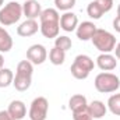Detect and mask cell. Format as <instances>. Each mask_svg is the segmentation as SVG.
<instances>
[{
  "instance_id": "6da1fadb",
  "label": "cell",
  "mask_w": 120,
  "mask_h": 120,
  "mask_svg": "<svg viewBox=\"0 0 120 120\" xmlns=\"http://www.w3.org/2000/svg\"><path fill=\"white\" fill-rule=\"evenodd\" d=\"M41 24H39V31L41 34L48 38H57L60 32V15L56 8H45L41 13Z\"/></svg>"
},
{
  "instance_id": "7a4b0ae2",
  "label": "cell",
  "mask_w": 120,
  "mask_h": 120,
  "mask_svg": "<svg viewBox=\"0 0 120 120\" xmlns=\"http://www.w3.org/2000/svg\"><path fill=\"white\" fill-rule=\"evenodd\" d=\"M32 74H34V64L30 60H22L17 64L15 75L13 80L14 88L20 92H24L32 84Z\"/></svg>"
},
{
  "instance_id": "3957f363",
  "label": "cell",
  "mask_w": 120,
  "mask_h": 120,
  "mask_svg": "<svg viewBox=\"0 0 120 120\" xmlns=\"http://www.w3.org/2000/svg\"><path fill=\"white\" fill-rule=\"evenodd\" d=\"M94 67H95V63L88 55H78L73 61L70 71L75 80H85V78H88Z\"/></svg>"
},
{
  "instance_id": "277c9868",
  "label": "cell",
  "mask_w": 120,
  "mask_h": 120,
  "mask_svg": "<svg viewBox=\"0 0 120 120\" xmlns=\"http://www.w3.org/2000/svg\"><path fill=\"white\" fill-rule=\"evenodd\" d=\"M95 90L101 94L116 92L120 88V78L113 73H99L94 81Z\"/></svg>"
},
{
  "instance_id": "5b68a950",
  "label": "cell",
  "mask_w": 120,
  "mask_h": 120,
  "mask_svg": "<svg viewBox=\"0 0 120 120\" xmlns=\"http://www.w3.org/2000/svg\"><path fill=\"white\" fill-rule=\"evenodd\" d=\"M22 15V4L18 1H10L0 8V24L4 27L13 25L18 22Z\"/></svg>"
},
{
  "instance_id": "8992f818",
  "label": "cell",
  "mask_w": 120,
  "mask_h": 120,
  "mask_svg": "<svg viewBox=\"0 0 120 120\" xmlns=\"http://www.w3.org/2000/svg\"><path fill=\"white\" fill-rule=\"evenodd\" d=\"M92 43L94 46L101 52V53H110L113 52L115 46H116V38L113 34H110L109 31L98 28L96 32L92 36Z\"/></svg>"
},
{
  "instance_id": "52a82bcc",
  "label": "cell",
  "mask_w": 120,
  "mask_h": 120,
  "mask_svg": "<svg viewBox=\"0 0 120 120\" xmlns=\"http://www.w3.org/2000/svg\"><path fill=\"white\" fill-rule=\"evenodd\" d=\"M49 112V102L45 96H38L31 102L30 116L31 120H46Z\"/></svg>"
},
{
  "instance_id": "ba28073f",
  "label": "cell",
  "mask_w": 120,
  "mask_h": 120,
  "mask_svg": "<svg viewBox=\"0 0 120 120\" xmlns=\"http://www.w3.org/2000/svg\"><path fill=\"white\" fill-rule=\"evenodd\" d=\"M48 59V50L41 43H35L28 48L27 50V60H30L32 64H42L45 63V60Z\"/></svg>"
},
{
  "instance_id": "9c48e42d",
  "label": "cell",
  "mask_w": 120,
  "mask_h": 120,
  "mask_svg": "<svg viewBox=\"0 0 120 120\" xmlns=\"http://www.w3.org/2000/svg\"><path fill=\"white\" fill-rule=\"evenodd\" d=\"M96 25L92 22V21H82L81 24H78L77 30H75V34H77V38L80 41H91L94 34L96 32Z\"/></svg>"
},
{
  "instance_id": "30bf717a",
  "label": "cell",
  "mask_w": 120,
  "mask_h": 120,
  "mask_svg": "<svg viewBox=\"0 0 120 120\" xmlns=\"http://www.w3.org/2000/svg\"><path fill=\"white\" fill-rule=\"evenodd\" d=\"M78 27V17L73 11H66L60 17V28L66 32H73Z\"/></svg>"
},
{
  "instance_id": "8fae6325",
  "label": "cell",
  "mask_w": 120,
  "mask_h": 120,
  "mask_svg": "<svg viewBox=\"0 0 120 120\" xmlns=\"http://www.w3.org/2000/svg\"><path fill=\"white\" fill-rule=\"evenodd\" d=\"M42 8L41 4L36 0H27L22 4V14L27 17V20H36L41 17Z\"/></svg>"
},
{
  "instance_id": "7c38bea8",
  "label": "cell",
  "mask_w": 120,
  "mask_h": 120,
  "mask_svg": "<svg viewBox=\"0 0 120 120\" xmlns=\"http://www.w3.org/2000/svg\"><path fill=\"white\" fill-rule=\"evenodd\" d=\"M96 66L102 70V71H112L116 68L117 66V60L113 55L110 53H101L96 57Z\"/></svg>"
},
{
  "instance_id": "4fadbf2b",
  "label": "cell",
  "mask_w": 120,
  "mask_h": 120,
  "mask_svg": "<svg viewBox=\"0 0 120 120\" xmlns=\"http://www.w3.org/2000/svg\"><path fill=\"white\" fill-rule=\"evenodd\" d=\"M7 112L11 115V117L14 120H22L27 115V106L22 101L15 99V101L10 102L8 108H7Z\"/></svg>"
},
{
  "instance_id": "5bb4252c",
  "label": "cell",
  "mask_w": 120,
  "mask_h": 120,
  "mask_svg": "<svg viewBox=\"0 0 120 120\" xmlns=\"http://www.w3.org/2000/svg\"><path fill=\"white\" fill-rule=\"evenodd\" d=\"M38 31H39V25H38L36 20H25L24 22L20 24V27H17V34L22 38L32 36Z\"/></svg>"
},
{
  "instance_id": "9a60e30c",
  "label": "cell",
  "mask_w": 120,
  "mask_h": 120,
  "mask_svg": "<svg viewBox=\"0 0 120 120\" xmlns=\"http://www.w3.org/2000/svg\"><path fill=\"white\" fill-rule=\"evenodd\" d=\"M68 108L73 113L75 112H81V110H85L88 108V102H87V98L81 94H75L70 98L68 101Z\"/></svg>"
},
{
  "instance_id": "2e32d148",
  "label": "cell",
  "mask_w": 120,
  "mask_h": 120,
  "mask_svg": "<svg viewBox=\"0 0 120 120\" xmlns=\"http://www.w3.org/2000/svg\"><path fill=\"white\" fill-rule=\"evenodd\" d=\"M87 109L92 116V119H102L108 112V106L102 101H92L91 103H88Z\"/></svg>"
},
{
  "instance_id": "e0dca14e",
  "label": "cell",
  "mask_w": 120,
  "mask_h": 120,
  "mask_svg": "<svg viewBox=\"0 0 120 120\" xmlns=\"http://www.w3.org/2000/svg\"><path fill=\"white\" fill-rule=\"evenodd\" d=\"M13 49V38L8 31L0 27V53H7Z\"/></svg>"
},
{
  "instance_id": "ac0fdd59",
  "label": "cell",
  "mask_w": 120,
  "mask_h": 120,
  "mask_svg": "<svg viewBox=\"0 0 120 120\" xmlns=\"http://www.w3.org/2000/svg\"><path fill=\"white\" fill-rule=\"evenodd\" d=\"M49 60H50L52 64L60 66V64H63L64 60H66V52L55 46V48L50 49V52H49Z\"/></svg>"
},
{
  "instance_id": "d6986e66",
  "label": "cell",
  "mask_w": 120,
  "mask_h": 120,
  "mask_svg": "<svg viewBox=\"0 0 120 120\" xmlns=\"http://www.w3.org/2000/svg\"><path fill=\"white\" fill-rule=\"evenodd\" d=\"M14 80V73L10 68H0V88H7L13 85Z\"/></svg>"
},
{
  "instance_id": "ffe728a7",
  "label": "cell",
  "mask_w": 120,
  "mask_h": 120,
  "mask_svg": "<svg viewBox=\"0 0 120 120\" xmlns=\"http://www.w3.org/2000/svg\"><path fill=\"white\" fill-rule=\"evenodd\" d=\"M108 109L115 116H120V94H113L108 99Z\"/></svg>"
},
{
  "instance_id": "44dd1931",
  "label": "cell",
  "mask_w": 120,
  "mask_h": 120,
  "mask_svg": "<svg viewBox=\"0 0 120 120\" xmlns=\"http://www.w3.org/2000/svg\"><path fill=\"white\" fill-rule=\"evenodd\" d=\"M55 46L59 48V49H61V50H64V52H67L68 49H71L73 42H71V39H70L68 36H66V35H59V36L55 39Z\"/></svg>"
},
{
  "instance_id": "7402d4cb",
  "label": "cell",
  "mask_w": 120,
  "mask_h": 120,
  "mask_svg": "<svg viewBox=\"0 0 120 120\" xmlns=\"http://www.w3.org/2000/svg\"><path fill=\"white\" fill-rule=\"evenodd\" d=\"M87 13H88V15H90L92 20H99V18L103 15L102 10L99 8V6L96 4V1H95V0H94V1H91L90 4H88V7H87Z\"/></svg>"
},
{
  "instance_id": "603a6c76",
  "label": "cell",
  "mask_w": 120,
  "mask_h": 120,
  "mask_svg": "<svg viewBox=\"0 0 120 120\" xmlns=\"http://www.w3.org/2000/svg\"><path fill=\"white\" fill-rule=\"evenodd\" d=\"M55 6L57 11H70L75 6V0H55Z\"/></svg>"
},
{
  "instance_id": "cb8c5ba5",
  "label": "cell",
  "mask_w": 120,
  "mask_h": 120,
  "mask_svg": "<svg viewBox=\"0 0 120 120\" xmlns=\"http://www.w3.org/2000/svg\"><path fill=\"white\" fill-rule=\"evenodd\" d=\"M96 4L99 6V8L102 10V13H109L113 8V0H95Z\"/></svg>"
},
{
  "instance_id": "d4e9b609",
  "label": "cell",
  "mask_w": 120,
  "mask_h": 120,
  "mask_svg": "<svg viewBox=\"0 0 120 120\" xmlns=\"http://www.w3.org/2000/svg\"><path fill=\"white\" fill-rule=\"evenodd\" d=\"M73 119L74 120H94L92 119V116L90 115V112H88V109L73 113Z\"/></svg>"
},
{
  "instance_id": "484cf974",
  "label": "cell",
  "mask_w": 120,
  "mask_h": 120,
  "mask_svg": "<svg viewBox=\"0 0 120 120\" xmlns=\"http://www.w3.org/2000/svg\"><path fill=\"white\" fill-rule=\"evenodd\" d=\"M0 120H14L7 110H0Z\"/></svg>"
},
{
  "instance_id": "4316f807",
  "label": "cell",
  "mask_w": 120,
  "mask_h": 120,
  "mask_svg": "<svg viewBox=\"0 0 120 120\" xmlns=\"http://www.w3.org/2000/svg\"><path fill=\"white\" fill-rule=\"evenodd\" d=\"M113 28L116 32H119L120 34V15H117L115 20H113Z\"/></svg>"
},
{
  "instance_id": "83f0119b",
  "label": "cell",
  "mask_w": 120,
  "mask_h": 120,
  "mask_svg": "<svg viewBox=\"0 0 120 120\" xmlns=\"http://www.w3.org/2000/svg\"><path fill=\"white\" fill-rule=\"evenodd\" d=\"M113 50H115V55H116L115 57H117V59L120 60V42H119V43H116V46H115V49H113Z\"/></svg>"
},
{
  "instance_id": "f1b7e54d",
  "label": "cell",
  "mask_w": 120,
  "mask_h": 120,
  "mask_svg": "<svg viewBox=\"0 0 120 120\" xmlns=\"http://www.w3.org/2000/svg\"><path fill=\"white\" fill-rule=\"evenodd\" d=\"M4 66V57H3V53H0V68H3Z\"/></svg>"
},
{
  "instance_id": "f546056e",
  "label": "cell",
  "mask_w": 120,
  "mask_h": 120,
  "mask_svg": "<svg viewBox=\"0 0 120 120\" xmlns=\"http://www.w3.org/2000/svg\"><path fill=\"white\" fill-rule=\"evenodd\" d=\"M117 15H120V4L117 6Z\"/></svg>"
},
{
  "instance_id": "4dcf8cb0",
  "label": "cell",
  "mask_w": 120,
  "mask_h": 120,
  "mask_svg": "<svg viewBox=\"0 0 120 120\" xmlns=\"http://www.w3.org/2000/svg\"><path fill=\"white\" fill-rule=\"evenodd\" d=\"M3 3H4V0H0V8H1V6H3Z\"/></svg>"
},
{
  "instance_id": "1f68e13d",
  "label": "cell",
  "mask_w": 120,
  "mask_h": 120,
  "mask_svg": "<svg viewBox=\"0 0 120 120\" xmlns=\"http://www.w3.org/2000/svg\"><path fill=\"white\" fill-rule=\"evenodd\" d=\"M24 1H27V0H24Z\"/></svg>"
}]
</instances>
